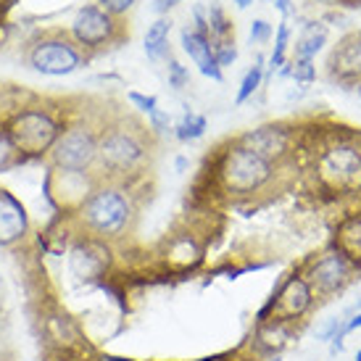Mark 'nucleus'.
Listing matches in <instances>:
<instances>
[{"label":"nucleus","mask_w":361,"mask_h":361,"mask_svg":"<svg viewBox=\"0 0 361 361\" xmlns=\"http://www.w3.org/2000/svg\"><path fill=\"white\" fill-rule=\"evenodd\" d=\"M327 69H330L332 80L341 82H361V35H348L343 37L335 51L330 53L327 61Z\"/></svg>","instance_id":"4468645a"},{"label":"nucleus","mask_w":361,"mask_h":361,"mask_svg":"<svg viewBox=\"0 0 361 361\" xmlns=\"http://www.w3.org/2000/svg\"><path fill=\"white\" fill-rule=\"evenodd\" d=\"M356 361H361V348H359V351H356Z\"/></svg>","instance_id":"37998d69"},{"label":"nucleus","mask_w":361,"mask_h":361,"mask_svg":"<svg viewBox=\"0 0 361 361\" xmlns=\"http://www.w3.org/2000/svg\"><path fill=\"white\" fill-rule=\"evenodd\" d=\"M288 40H290V24L282 21L277 27V37H274V53L269 59V74H277L285 66V53H288Z\"/></svg>","instance_id":"5701e85b"},{"label":"nucleus","mask_w":361,"mask_h":361,"mask_svg":"<svg viewBox=\"0 0 361 361\" xmlns=\"http://www.w3.org/2000/svg\"><path fill=\"white\" fill-rule=\"evenodd\" d=\"M13 3H16V0H0V27L6 24V16H8V11L13 8Z\"/></svg>","instance_id":"f704fd0d"},{"label":"nucleus","mask_w":361,"mask_h":361,"mask_svg":"<svg viewBox=\"0 0 361 361\" xmlns=\"http://www.w3.org/2000/svg\"><path fill=\"white\" fill-rule=\"evenodd\" d=\"M182 0H156V3H153V11H156V13H169L171 8H174V6H180Z\"/></svg>","instance_id":"473e14b6"},{"label":"nucleus","mask_w":361,"mask_h":361,"mask_svg":"<svg viewBox=\"0 0 361 361\" xmlns=\"http://www.w3.org/2000/svg\"><path fill=\"white\" fill-rule=\"evenodd\" d=\"M0 127L13 145V151L21 156V161L45 159L66 127V116H63V109L32 95Z\"/></svg>","instance_id":"7ed1b4c3"},{"label":"nucleus","mask_w":361,"mask_h":361,"mask_svg":"<svg viewBox=\"0 0 361 361\" xmlns=\"http://www.w3.org/2000/svg\"><path fill=\"white\" fill-rule=\"evenodd\" d=\"M135 3H137V0H98V6H101L103 11H109L111 16H119V19L135 8Z\"/></svg>","instance_id":"c85d7f7f"},{"label":"nucleus","mask_w":361,"mask_h":361,"mask_svg":"<svg viewBox=\"0 0 361 361\" xmlns=\"http://www.w3.org/2000/svg\"><path fill=\"white\" fill-rule=\"evenodd\" d=\"M251 3H253V0H235V6H238V8H248Z\"/></svg>","instance_id":"58836bf2"},{"label":"nucleus","mask_w":361,"mask_h":361,"mask_svg":"<svg viewBox=\"0 0 361 361\" xmlns=\"http://www.w3.org/2000/svg\"><path fill=\"white\" fill-rule=\"evenodd\" d=\"M98 174L95 171H69V169H51L48 166V177H45V190L53 206L63 211L77 214L82 203L87 201L92 188L98 185Z\"/></svg>","instance_id":"9b49d317"},{"label":"nucleus","mask_w":361,"mask_h":361,"mask_svg":"<svg viewBox=\"0 0 361 361\" xmlns=\"http://www.w3.org/2000/svg\"><path fill=\"white\" fill-rule=\"evenodd\" d=\"M103 119L87 116L80 111L77 116L66 119V127L59 135L56 145L45 156L51 169H69V171H95L98 159V140H101Z\"/></svg>","instance_id":"423d86ee"},{"label":"nucleus","mask_w":361,"mask_h":361,"mask_svg":"<svg viewBox=\"0 0 361 361\" xmlns=\"http://www.w3.org/2000/svg\"><path fill=\"white\" fill-rule=\"evenodd\" d=\"M169 32H171V19L161 16L159 21H153L148 32H145V56L151 61H166L169 53Z\"/></svg>","instance_id":"a211bd4d"},{"label":"nucleus","mask_w":361,"mask_h":361,"mask_svg":"<svg viewBox=\"0 0 361 361\" xmlns=\"http://www.w3.org/2000/svg\"><path fill=\"white\" fill-rule=\"evenodd\" d=\"M30 216L13 192L0 188V248H11L27 238Z\"/></svg>","instance_id":"ddd939ff"},{"label":"nucleus","mask_w":361,"mask_h":361,"mask_svg":"<svg viewBox=\"0 0 361 361\" xmlns=\"http://www.w3.org/2000/svg\"><path fill=\"white\" fill-rule=\"evenodd\" d=\"M90 53L74 40L69 30L45 27L35 32L24 45V63L45 77H66L90 63Z\"/></svg>","instance_id":"20e7f679"},{"label":"nucleus","mask_w":361,"mask_h":361,"mask_svg":"<svg viewBox=\"0 0 361 361\" xmlns=\"http://www.w3.org/2000/svg\"><path fill=\"white\" fill-rule=\"evenodd\" d=\"M327 45V27L322 21H309L303 27L301 37L295 40V59H309L314 61V56Z\"/></svg>","instance_id":"6ab92c4d"},{"label":"nucleus","mask_w":361,"mask_h":361,"mask_svg":"<svg viewBox=\"0 0 361 361\" xmlns=\"http://www.w3.org/2000/svg\"><path fill=\"white\" fill-rule=\"evenodd\" d=\"M324 3H330V0H324Z\"/></svg>","instance_id":"49530a36"},{"label":"nucleus","mask_w":361,"mask_h":361,"mask_svg":"<svg viewBox=\"0 0 361 361\" xmlns=\"http://www.w3.org/2000/svg\"><path fill=\"white\" fill-rule=\"evenodd\" d=\"M127 98H130V103L135 106L137 111H142V114H153V111L159 109V101L153 98V95H142V92H127Z\"/></svg>","instance_id":"c756f323"},{"label":"nucleus","mask_w":361,"mask_h":361,"mask_svg":"<svg viewBox=\"0 0 361 361\" xmlns=\"http://www.w3.org/2000/svg\"><path fill=\"white\" fill-rule=\"evenodd\" d=\"M206 130H209V121H206V116L198 114V111H185L182 119L174 124V135H177L180 142L201 140L203 135H206Z\"/></svg>","instance_id":"4be33fe9"},{"label":"nucleus","mask_w":361,"mask_h":361,"mask_svg":"<svg viewBox=\"0 0 361 361\" xmlns=\"http://www.w3.org/2000/svg\"><path fill=\"white\" fill-rule=\"evenodd\" d=\"M256 341H259L267 351H280L282 345H288V341H290V324L274 322V319L259 322Z\"/></svg>","instance_id":"aec40b11"},{"label":"nucleus","mask_w":361,"mask_h":361,"mask_svg":"<svg viewBox=\"0 0 361 361\" xmlns=\"http://www.w3.org/2000/svg\"><path fill=\"white\" fill-rule=\"evenodd\" d=\"M69 267L77 277H101L109 267V248L98 238H87L71 248Z\"/></svg>","instance_id":"dca6fc26"},{"label":"nucleus","mask_w":361,"mask_h":361,"mask_svg":"<svg viewBox=\"0 0 361 361\" xmlns=\"http://www.w3.org/2000/svg\"><path fill=\"white\" fill-rule=\"evenodd\" d=\"M166 256H169V264H174V267H180V269H190V267H195V264L201 261V248H198V243L192 240V238L185 235V238L171 240Z\"/></svg>","instance_id":"412c9836"},{"label":"nucleus","mask_w":361,"mask_h":361,"mask_svg":"<svg viewBox=\"0 0 361 361\" xmlns=\"http://www.w3.org/2000/svg\"><path fill=\"white\" fill-rule=\"evenodd\" d=\"M0 288H3V280H0Z\"/></svg>","instance_id":"a18cd8bd"},{"label":"nucleus","mask_w":361,"mask_h":361,"mask_svg":"<svg viewBox=\"0 0 361 361\" xmlns=\"http://www.w3.org/2000/svg\"><path fill=\"white\" fill-rule=\"evenodd\" d=\"M19 164H24V161H21L19 153L13 151V145H11V140L6 137L3 127H0V174H3V171H11L13 166H19Z\"/></svg>","instance_id":"393cba45"},{"label":"nucleus","mask_w":361,"mask_h":361,"mask_svg":"<svg viewBox=\"0 0 361 361\" xmlns=\"http://www.w3.org/2000/svg\"><path fill=\"white\" fill-rule=\"evenodd\" d=\"M351 6H361V0H351Z\"/></svg>","instance_id":"79ce46f5"},{"label":"nucleus","mask_w":361,"mask_h":361,"mask_svg":"<svg viewBox=\"0 0 361 361\" xmlns=\"http://www.w3.org/2000/svg\"><path fill=\"white\" fill-rule=\"evenodd\" d=\"M288 71L293 74V80L303 82V85L314 82V77H317V66H314V61H309V59H295Z\"/></svg>","instance_id":"bb28decb"},{"label":"nucleus","mask_w":361,"mask_h":361,"mask_svg":"<svg viewBox=\"0 0 361 361\" xmlns=\"http://www.w3.org/2000/svg\"><path fill=\"white\" fill-rule=\"evenodd\" d=\"M177 169H180V171L188 169V159H182V156H180V159H177Z\"/></svg>","instance_id":"4c0bfd02"},{"label":"nucleus","mask_w":361,"mask_h":361,"mask_svg":"<svg viewBox=\"0 0 361 361\" xmlns=\"http://www.w3.org/2000/svg\"><path fill=\"white\" fill-rule=\"evenodd\" d=\"M269 361H280V356H274V359H269Z\"/></svg>","instance_id":"c03bdc74"},{"label":"nucleus","mask_w":361,"mask_h":361,"mask_svg":"<svg viewBox=\"0 0 361 361\" xmlns=\"http://www.w3.org/2000/svg\"><path fill=\"white\" fill-rule=\"evenodd\" d=\"M214 56H216V63H219L221 71L227 69V66H232V63H235V59H238V48H235V40L216 42V45H214Z\"/></svg>","instance_id":"cd10ccee"},{"label":"nucleus","mask_w":361,"mask_h":361,"mask_svg":"<svg viewBox=\"0 0 361 361\" xmlns=\"http://www.w3.org/2000/svg\"><path fill=\"white\" fill-rule=\"evenodd\" d=\"M356 90H359V98H361V82H356Z\"/></svg>","instance_id":"ea45409f"},{"label":"nucleus","mask_w":361,"mask_h":361,"mask_svg":"<svg viewBox=\"0 0 361 361\" xmlns=\"http://www.w3.org/2000/svg\"><path fill=\"white\" fill-rule=\"evenodd\" d=\"M198 361H221V359H216V356H214V359H198Z\"/></svg>","instance_id":"a19ab883"},{"label":"nucleus","mask_w":361,"mask_h":361,"mask_svg":"<svg viewBox=\"0 0 361 361\" xmlns=\"http://www.w3.org/2000/svg\"><path fill=\"white\" fill-rule=\"evenodd\" d=\"M271 24L269 21H264V19H256L251 24V42L253 45H264V42H269L271 37Z\"/></svg>","instance_id":"7c9ffc66"},{"label":"nucleus","mask_w":361,"mask_h":361,"mask_svg":"<svg viewBox=\"0 0 361 361\" xmlns=\"http://www.w3.org/2000/svg\"><path fill=\"white\" fill-rule=\"evenodd\" d=\"M317 180L327 192L335 195H359L361 192V148L353 142L338 140L322 148L314 164Z\"/></svg>","instance_id":"0eeeda50"},{"label":"nucleus","mask_w":361,"mask_h":361,"mask_svg":"<svg viewBox=\"0 0 361 361\" xmlns=\"http://www.w3.org/2000/svg\"><path fill=\"white\" fill-rule=\"evenodd\" d=\"M214 177L219 188L230 195H253L264 190L274 177V164L261 159L251 148L232 140L224 145L214 161Z\"/></svg>","instance_id":"39448f33"},{"label":"nucleus","mask_w":361,"mask_h":361,"mask_svg":"<svg viewBox=\"0 0 361 361\" xmlns=\"http://www.w3.org/2000/svg\"><path fill=\"white\" fill-rule=\"evenodd\" d=\"M148 121H151V132L153 135H164V132L171 130V119L166 111L156 109L153 114H148Z\"/></svg>","instance_id":"2f4dec72"},{"label":"nucleus","mask_w":361,"mask_h":361,"mask_svg":"<svg viewBox=\"0 0 361 361\" xmlns=\"http://www.w3.org/2000/svg\"><path fill=\"white\" fill-rule=\"evenodd\" d=\"M314 303H317V295H314L311 285L306 282V277L303 274H290L280 285V290L269 298V303L261 309L259 322L274 319L285 322V324H295L314 309Z\"/></svg>","instance_id":"9d476101"},{"label":"nucleus","mask_w":361,"mask_h":361,"mask_svg":"<svg viewBox=\"0 0 361 361\" xmlns=\"http://www.w3.org/2000/svg\"><path fill=\"white\" fill-rule=\"evenodd\" d=\"M69 32L90 56L111 51L124 40H130V32L124 27V21L119 16H111L109 11H103L98 3L82 6L74 21H71Z\"/></svg>","instance_id":"6e6552de"},{"label":"nucleus","mask_w":361,"mask_h":361,"mask_svg":"<svg viewBox=\"0 0 361 361\" xmlns=\"http://www.w3.org/2000/svg\"><path fill=\"white\" fill-rule=\"evenodd\" d=\"M82 227L98 240H119L132 230L137 216V201L130 188V180H98L77 211Z\"/></svg>","instance_id":"f03ea898"},{"label":"nucleus","mask_w":361,"mask_h":361,"mask_svg":"<svg viewBox=\"0 0 361 361\" xmlns=\"http://www.w3.org/2000/svg\"><path fill=\"white\" fill-rule=\"evenodd\" d=\"M180 42H182V51L190 56V61L198 66L203 77H209L214 82H221L224 74H221L219 63H216V56H214V45L206 35H201L198 30H192L190 24L180 32Z\"/></svg>","instance_id":"2eb2a0df"},{"label":"nucleus","mask_w":361,"mask_h":361,"mask_svg":"<svg viewBox=\"0 0 361 361\" xmlns=\"http://www.w3.org/2000/svg\"><path fill=\"white\" fill-rule=\"evenodd\" d=\"M271 3L277 6V11H280L282 16H288V13L293 11V0H271Z\"/></svg>","instance_id":"c9c22d12"},{"label":"nucleus","mask_w":361,"mask_h":361,"mask_svg":"<svg viewBox=\"0 0 361 361\" xmlns=\"http://www.w3.org/2000/svg\"><path fill=\"white\" fill-rule=\"evenodd\" d=\"M238 142L251 148L253 153H259L261 159H267L269 164H274V161H280L282 156L290 153L293 130L288 124H261L256 130H248L245 135H240Z\"/></svg>","instance_id":"f8f14e48"},{"label":"nucleus","mask_w":361,"mask_h":361,"mask_svg":"<svg viewBox=\"0 0 361 361\" xmlns=\"http://www.w3.org/2000/svg\"><path fill=\"white\" fill-rule=\"evenodd\" d=\"M335 245H338L353 264L361 267V214H351V216H345V219L338 224Z\"/></svg>","instance_id":"f3484780"},{"label":"nucleus","mask_w":361,"mask_h":361,"mask_svg":"<svg viewBox=\"0 0 361 361\" xmlns=\"http://www.w3.org/2000/svg\"><path fill=\"white\" fill-rule=\"evenodd\" d=\"M353 330H361V311H356V314L348 317V322H345V335Z\"/></svg>","instance_id":"72a5a7b5"},{"label":"nucleus","mask_w":361,"mask_h":361,"mask_svg":"<svg viewBox=\"0 0 361 361\" xmlns=\"http://www.w3.org/2000/svg\"><path fill=\"white\" fill-rule=\"evenodd\" d=\"M261 80H264V61H256L251 69L245 71V77H243V82H240V90H238V98H235V103H238V106H243V103L248 101L253 92L261 87Z\"/></svg>","instance_id":"b1692460"},{"label":"nucleus","mask_w":361,"mask_h":361,"mask_svg":"<svg viewBox=\"0 0 361 361\" xmlns=\"http://www.w3.org/2000/svg\"><path fill=\"white\" fill-rule=\"evenodd\" d=\"M151 137L153 132L132 116L103 121L95 174L101 180H135L151 161Z\"/></svg>","instance_id":"f257e3e1"},{"label":"nucleus","mask_w":361,"mask_h":361,"mask_svg":"<svg viewBox=\"0 0 361 361\" xmlns=\"http://www.w3.org/2000/svg\"><path fill=\"white\" fill-rule=\"evenodd\" d=\"M98 361H135V359H124V356H109V353H106V356H101Z\"/></svg>","instance_id":"e433bc0d"},{"label":"nucleus","mask_w":361,"mask_h":361,"mask_svg":"<svg viewBox=\"0 0 361 361\" xmlns=\"http://www.w3.org/2000/svg\"><path fill=\"white\" fill-rule=\"evenodd\" d=\"M359 269H361L359 264H353V261L332 243L327 251H322L319 256L306 267L303 277H306V282L311 285V290H314L317 298H332V295L343 293L353 280H356Z\"/></svg>","instance_id":"1a4fd4ad"},{"label":"nucleus","mask_w":361,"mask_h":361,"mask_svg":"<svg viewBox=\"0 0 361 361\" xmlns=\"http://www.w3.org/2000/svg\"><path fill=\"white\" fill-rule=\"evenodd\" d=\"M166 71H169V85L174 90H185L190 85V71L182 66L177 59H166Z\"/></svg>","instance_id":"a878e982"},{"label":"nucleus","mask_w":361,"mask_h":361,"mask_svg":"<svg viewBox=\"0 0 361 361\" xmlns=\"http://www.w3.org/2000/svg\"><path fill=\"white\" fill-rule=\"evenodd\" d=\"M359 35H361V32H359Z\"/></svg>","instance_id":"de8ad7c7"}]
</instances>
